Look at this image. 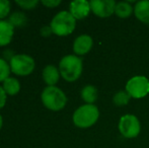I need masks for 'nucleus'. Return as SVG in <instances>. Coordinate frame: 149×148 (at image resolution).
I'll return each instance as SVG.
<instances>
[{"instance_id": "obj_1", "label": "nucleus", "mask_w": 149, "mask_h": 148, "mask_svg": "<svg viewBox=\"0 0 149 148\" xmlns=\"http://www.w3.org/2000/svg\"><path fill=\"white\" fill-rule=\"evenodd\" d=\"M59 71L65 80L75 81L82 72V60L75 55L65 56L59 63Z\"/></svg>"}, {"instance_id": "obj_2", "label": "nucleus", "mask_w": 149, "mask_h": 148, "mask_svg": "<svg viewBox=\"0 0 149 148\" xmlns=\"http://www.w3.org/2000/svg\"><path fill=\"white\" fill-rule=\"evenodd\" d=\"M50 26L53 30V33L57 36H68L75 30L76 19L73 17L70 11L63 10L54 16Z\"/></svg>"}, {"instance_id": "obj_3", "label": "nucleus", "mask_w": 149, "mask_h": 148, "mask_svg": "<svg viewBox=\"0 0 149 148\" xmlns=\"http://www.w3.org/2000/svg\"><path fill=\"white\" fill-rule=\"evenodd\" d=\"M100 117V111L94 105L79 107L73 114V123L79 128H88L95 124Z\"/></svg>"}, {"instance_id": "obj_4", "label": "nucleus", "mask_w": 149, "mask_h": 148, "mask_svg": "<svg viewBox=\"0 0 149 148\" xmlns=\"http://www.w3.org/2000/svg\"><path fill=\"white\" fill-rule=\"evenodd\" d=\"M42 101L44 106L52 111H59L65 107L67 97L57 86H47L42 92Z\"/></svg>"}, {"instance_id": "obj_5", "label": "nucleus", "mask_w": 149, "mask_h": 148, "mask_svg": "<svg viewBox=\"0 0 149 148\" xmlns=\"http://www.w3.org/2000/svg\"><path fill=\"white\" fill-rule=\"evenodd\" d=\"M10 69L17 75H29L35 69V60L26 54H16L10 60Z\"/></svg>"}, {"instance_id": "obj_6", "label": "nucleus", "mask_w": 149, "mask_h": 148, "mask_svg": "<svg viewBox=\"0 0 149 148\" xmlns=\"http://www.w3.org/2000/svg\"><path fill=\"white\" fill-rule=\"evenodd\" d=\"M126 91L134 99H142L149 93V80L145 76H134L126 84Z\"/></svg>"}, {"instance_id": "obj_7", "label": "nucleus", "mask_w": 149, "mask_h": 148, "mask_svg": "<svg viewBox=\"0 0 149 148\" xmlns=\"http://www.w3.org/2000/svg\"><path fill=\"white\" fill-rule=\"evenodd\" d=\"M140 122L134 115H125L120 119L119 130L125 138H135L140 133Z\"/></svg>"}, {"instance_id": "obj_8", "label": "nucleus", "mask_w": 149, "mask_h": 148, "mask_svg": "<svg viewBox=\"0 0 149 148\" xmlns=\"http://www.w3.org/2000/svg\"><path fill=\"white\" fill-rule=\"evenodd\" d=\"M89 3L92 12L102 18L110 17L113 13H115L117 5L114 0H91Z\"/></svg>"}, {"instance_id": "obj_9", "label": "nucleus", "mask_w": 149, "mask_h": 148, "mask_svg": "<svg viewBox=\"0 0 149 148\" xmlns=\"http://www.w3.org/2000/svg\"><path fill=\"white\" fill-rule=\"evenodd\" d=\"M90 10V3L86 0H74L70 3V13L75 19L86 17Z\"/></svg>"}, {"instance_id": "obj_10", "label": "nucleus", "mask_w": 149, "mask_h": 148, "mask_svg": "<svg viewBox=\"0 0 149 148\" xmlns=\"http://www.w3.org/2000/svg\"><path fill=\"white\" fill-rule=\"evenodd\" d=\"M92 39L88 35H81L73 43V51L76 55H85L92 48Z\"/></svg>"}, {"instance_id": "obj_11", "label": "nucleus", "mask_w": 149, "mask_h": 148, "mask_svg": "<svg viewBox=\"0 0 149 148\" xmlns=\"http://www.w3.org/2000/svg\"><path fill=\"white\" fill-rule=\"evenodd\" d=\"M14 28L8 20H0V46H6L13 37Z\"/></svg>"}, {"instance_id": "obj_12", "label": "nucleus", "mask_w": 149, "mask_h": 148, "mask_svg": "<svg viewBox=\"0 0 149 148\" xmlns=\"http://www.w3.org/2000/svg\"><path fill=\"white\" fill-rule=\"evenodd\" d=\"M134 13L138 20L149 24V0H143L136 3Z\"/></svg>"}, {"instance_id": "obj_13", "label": "nucleus", "mask_w": 149, "mask_h": 148, "mask_svg": "<svg viewBox=\"0 0 149 148\" xmlns=\"http://www.w3.org/2000/svg\"><path fill=\"white\" fill-rule=\"evenodd\" d=\"M43 78L48 86H55L59 81L60 71L54 65H47L43 70Z\"/></svg>"}, {"instance_id": "obj_14", "label": "nucleus", "mask_w": 149, "mask_h": 148, "mask_svg": "<svg viewBox=\"0 0 149 148\" xmlns=\"http://www.w3.org/2000/svg\"><path fill=\"white\" fill-rule=\"evenodd\" d=\"M81 97L87 105H93L97 99V89L93 85H86L81 90Z\"/></svg>"}, {"instance_id": "obj_15", "label": "nucleus", "mask_w": 149, "mask_h": 148, "mask_svg": "<svg viewBox=\"0 0 149 148\" xmlns=\"http://www.w3.org/2000/svg\"><path fill=\"white\" fill-rule=\"evenodd\" d=\"M134 11V7L129 2L122 1L117 3L116 8H115V13L120 18H128Z\"/></svg>"}, {"instance_id": "obj_16", "label": "nucleus", "mask_w": 149, "mask_h": 148, "mask_svg": "<svg viewBox=\"0 0 149 148\" xmlns=\"http://www.w3.org/2000/svg\"><path fill=\"white\" fill-rule=\"evenodd\" d=\"M3 89L9 95H14L19 91L20 83L14 77H8L3 81Z\"/></svg>"}, {"instance_id": "obj_17", "label": "nucleus", "mask_w": 149, "mask_h": 148, "mask_svg": "<svg viewBox=\"0 0 149 148\" xmlns=\"http://www.w3.org/2000/svg\"><path fill=\"white\" fill-rule=\"evenodd\" d=\"M8 22L13 26V28L16 26H24L26 24V16L24 13L19 11L13 12L11 15L8 17Z\"/></svg>"}, {"instance_id": "obj_18", "label": "nucleus", "mask_w": 149, "mask_h": 148, "mask_svg": "<svg viewBox=\"0 0 149 148\" xmlns=\"http://www.w3.org/2000/svg\"><path fill=\"white\" fill-rule=\"evenodd\" d=\"M130 99H131V97H130V94L127 91L121 90V91H118V92L114 95V97H113V103L116 106H118V107H123V106L128 105Z\"/></svg>"}, {"instance_id": "obj_19", "label": "nucleus", "mask_w": 149, "mask_h": 148, "mask_svg": "<svg viewBox=\"0 0 149 148\" xmlns=\"http://www.w3.org/2000/svg\"><path fill=\"white\" fill-rule=\"evenodd\" d=\"M10 70V65L6 62V60L0 58V81L3 82L6 78L9 77Z\"/></svg>"}, {"instance_id": "obj_20", "label": "nucleus", "mask_w": 149, "mask_h": 148, "mask_svg": "<svg viewBox=\"0 0 149 148\" xmlns=\"http://www.w3.org/2000/svg\"><path fill=\"white\" fill-rule=\"evenodd\" d=\"M10 11V2L8 0H0V20L8 15Z\"/></svg>"}, {"instance_id": "obj_21", "label": "nucleus", "mask_w": 149, "mask_h": 148, "mask_svg": "<svg viewBox=\"0 0 149 148\" xmlns=\"http://www.w3.org/2000/svg\"><path fill=\"white\" fill-rule=\"evenodd\" d=\"M15 2H16V4H18L20 7L24 8V9H33V8H35L36 6H37V4L39 3L38 0H22V1L17 0V1H15Z\"/></svg>"}, {"instance_id": "obj_22", "label": "nucleus", "mask_w": 149, "mask_h": 148, "mask_svg": "<svg viewBox=\"0 0 149 148\" xmlns=\"http://www.w3.org/2000/svg\"><path fill=\"white\" fill-rule=\"evenodd\" d=\"M42 3L47 7H56L61 3L60 0H42Z\"/></svg>"}, {"instance_id": "obj_23", "label": "nucleus", "mask_w": 149, "mask_h": 148, "mask_svg": "<svg viewBox=\"0 0 149 148\" xmlns=\"http://www.w3.org/2000/svg\"><path fill=\"white\" fill-rule=\"evenodd\" d=\"M40 33H41L42 36H44V37H49L51 34H53V30H52L51 26H44L43 28H41Z\"/></svg>"}, {"instance_id": "obj_24", "label": "nucleus", "mask_w": 149, "mask_h": 148, "mask_svg": "<svg viewBox=\"0 0 149 148\" xmlns=\"http://www.w3.org/2000/svg\"><path fill=\"white\" fill-rule=\"evenodd\" d=\"M6 103V92L3 89V87L0 86V109L4 107Z\"/></svg>"}, {"instance_id": "obj_25", "label": "nucleus", "mask_w": 149, "mask_h": 148, "mask_svg": "<svg viewBox=\"0 0 149 148\" xmlns=\"http://www.w3.org/2000/svg\"><path fill=\"white\" fill-rule=\"evenodd\" d=\"M2 124H3V120H2V117H1V115H0V129H1V127H2Z\"/></svg>"}]
</instances>
